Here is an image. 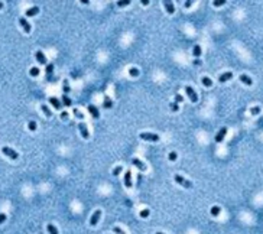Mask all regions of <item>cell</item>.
I'll return each mask as SVG.
<instances>
[{
    "label": "cell",
    "instance_id": "obj_5",
    "mask_svg": "<svg viewBox=\"0 0 263 234\" xmlns=\"http://www.w3.org/2000/svg\"><path fill=\"white\" fill-rule=\"evenodd\" d=\"M100 217H101V211L100 210H96V212L91 215V218H90V226H97V223H98V220H100Z\"/></svg>",
    "mask_w": 263,
    "mask_h": 234
},
{
    "label": "cell",
    "instance_id": "obj_34",
    "mask_svg": "<svg viewBox=\"0 0 263 234\" xmlns=\"http://www.w3.org/2000/svg\"><path fill=\"white\" fill-rule=\"evenodd\" d=\"M176 157H178V155H176V152H171V153H169V160H171V162H174V160H176Z\"/></svg>",
    "mask_w": 263,
    "mask_h": 234
},
{
    "label": "cell",
    "instance_id": "obj_13",
    "mask_svg": "<svg viewBox=\"0 0 263 234\" xmlns=\"http://www.w3.org/2000/svg\"><path fill=\"white\" fill-rule=\"evenodd\" d=\"M35 56H36V61L40 64V65H46V58H45V55H43L42 51H36Z\"/></svg>",
    "mask_w": 263,
    "mask_h": 234
},
{
    "label": "cell",
    "instance_id": "obj_21",
    "mask_svg": "<svg viewBox=\"0 0 263 234\" xmlns=\"http://www.w3.org/2000/svg\"><path fill=\"white\" fill-rule=\"evenodd\" d=\"M201 52H202V51H201V46H200V45H195V46H194V49H192L194 56H197V58H198V56L201 55Z\"/></svg>",
    "mask_w": 263,
    "mask_h": 234
},
{
    "label": "cell",
    "instance_id": "obj_12",
    "mask_svg": "<svg viewBox=\"0 0 263 234\" xmlns=\"http://www.w3.org/2000/svg\"><path fill=\"white\" fill-rule=\"evenodd\" d=\"M88 111H90V114L93 116V118H98L100 117V111H98V109L96 107V106H93V104H90L88 107Z\"/></svg>",
    "mask_w": 263,
    "mask_h": 234
},
{
    "label": "cell",
    "instance_id": "obj_40",
    "mask_svg": "<svg viewBox=\"0 0 263 234\" xmlns=\"http://www.w3.org/2000/svg\"><path fill=\"white\" fill-rule=\"evenodd\" d=\"M74 114L78 117V118H82V114H81V111H80L78 109H74Z\"/></svg>",
    "mask_w": 263,
    "mask_h": 234
},
{
    "label": "cell",
    "instance_id": "obj_17",
    "mask_svg": "<svg viewBox=\"0 0 263 234\" xmlns=\"http://www.w3.org/2000/svg\"><path fill=\"white\" fill-rule=\"evenodd\" d=\"M231 78H233V72L228 71V72H224L223 75H220V77H218V81H220V82H225V81H228V79H231Z\"/></svg>",
    "mask_w": 263,
    "mask_h": 234
},
{
    "label": "cell",
    "instance_id": "obj_10",
    "mask_svg": "<svg viewBox=\"0 0 263 234\" xmlns=\"http://www.w3.org/2000/svg\"><path fill=\"white\" fill-rule=\"evenodd\" d=\"M163 6H165V9H166V12H168L169 15H174V13H175V6H174L172 1L166 0V1H163Z\"/></svg>",
    "mask_w": 263,
    "mask_h": 234
},
{
    "label": "cell",
    "instance_id": "obj_32",
    "mask_svg": "<svg viewBox=\"0 0 263 234\" xmlns=\"http://www.w3.org/2000/svg\"><path fill=\"white\" fill-rule=\"evenodd\" d=\"M216 7H220V6H223V4H225V0H216L214 3H213Z\"/></svg>",
    "mask_w": 263,
    "mask_h": 234
},
{
    "label": "cell",
    "instance_id": "obj_15",
    "mask_svg": "<svg viewBox=\"0 0 263 234\" xmlns=\"http://www.w3.org/2000/svg\"><path fill=\"white\" fill-rule=\"evenodd\" d=\"M239 79H240L243 84H246V85H252V84H253V79L249 77V75H246V74H241V75L239 77Z\"/></svg>",
    "mask_w": 263,
    "mask_h": 234
},
{
    "label": "cell",
    "instance_id": "obj_38",
    "mask_svg": "<svg viewBox=\"0 0 263 234\" xmlns=\"http://www.w3.org/2000/svg\"><path fill=\"white\" fill-rule=\"evenodd\" d=\"M171 110H172V111H178V110H179L178 104H176V103H172V104H171Z\"/></svg>",
    "mask_w": 263,
    "mask_h": 234
},
{
    "label": "cell",
    "instance_id": "obj_9",
    "mask_svg": "<svg viewBox=\"0 0 263 234\" xmlns=\"http://www.w3.org/2000/svg\"><path fill=\"white\" fill-rule=\"evenodd\" d=\"M132 185H133V184H132V172H130V171H127V172L124 173V187L130 189V188H132Z\"/></svg>",
    "mask_w": 263,
    "mask_h": 234
},
{
    "label": "cell",
    "instance_id": "obj_46",
    "mask_svg": "<svg viewBox=\"0 0 263 234\" xmlns=\"http://www.w3.org/2000/svg\"><path fill=\"white\" fill-rule=\"evenodd\" d=\"M156 234H163V233H160V231H158V233H156Z\"/></svg>",
    "mask_w": 263,
    "mask_h": 234
},
{
    "label": "cell",
    "instance_id": "obj_29",
    "mask_svg": "<svg viewBox=\"0 0 263 234\" xmlns=\"http://www.w3.org/2000/svg\"><path fill=\"white\" fill-rule=\"evenodd\" d=\"M129 74H130L132 77H137V75H139V70H137V68H130V70H129Z\"/></svg>",
    "mask_w": 263,
    "mask_h": 234
},
{
    "label": "cell",
    "instance_id": "obj_22",
    "mask_svg": "<svg viewBox=\"0 0 263 234\" xmlns=\"http://www.w3.org/2000/svg\"><path fill=\"white\" fill-rule=\"evenodd\" d=\"M221 212V210H220V207H217V205H214L213 208H211V215L213 217H217L218 214Z\"/></svg>",
    "mask_w": 263,
    "mask_h": 234
},
{
    "label": "cell",
    "instance_id": "obj_3",
    "mask_svg": "<svg viewBox=\"0 0 263 234\" xmlns=\"http://www.w3.org/2000/svg\"><path fill=\"white\" fill-rule=\"evenodd\" d=\"M139 137L142 140H148V142H158L159 140V136L155 134V133H140Z\"/></svg>",
    "mask_w": 263,
    "mask_h": 234
},
{
    "label": "cell",
    "instance_id": "obj_2",
    "mask_svg": "<svg viewBox=\"0 0 263 234\" xmlns=\"http://www.w3.org/2000/svg\"><path fill=\"white\" fill-rule=\"evenodd\" d=\"M1 153L6 155L7 157H10V159H13V160H16V159L19 157L16 150H13V149H10V148H7V146H3V148H1Z\"/></svg>",
    "mask_w": 263,
    "mask_h": 234
},
{
    "label": "cell",
    "instance_id": "obj_45",
    "mask_svg": "<svg viewBox=\"0 0 263 234\" xmlns=\"http://www.w3.org/2000/svg\"><path fill=\"white\" fill-rule=\"evenodd\" d=\"M0 9H3V3L1 1H0Z\"/></svg>",
    "mask_w": 263,
    "mask_h": 234
},
{
    "label": "cell",
    "instance_id": "obj_37",
    "mask_svg": "<svg viewBox=\"0 0 263 234\" xmlns=\"http://www.w3.org/2000/svg\"><path fill=\"white\" fill-rule=\"evenodd\" d=\"M182 100H184V97H182L181 94H176V95H175V101H176V104H178V103H181Z\"/></svg>",
    "mask_w": 263,
    "mask_h": 234
},
{
    "label": "cell",
    "instance_id": "obj_8",
    "mask_svg": "<svg viewBox=\"0 0 263 234\" xmlns=\"http://www.w3.org/2000/svg\"><path fill=\"white\" fill-rule=\"evenodd\" d=\"M132 163H133V165H135L137 169H140L142 172H143V171H146V165H145V163H143L140 159H137V157H133V159H132Z\"/></svg>",
    "mask_w": 263,
    "mask_h": 234
},
{
    "label": "cell",
    "instance_id": "obj_14",
    "mask_svg": "<svg viewBox=\"0 0 263 234\" xmlns=\"http://www.w3.org/2000/svg\"><path fill=\"white\" fill-rule=\"evenodd\" d=\"M38 13H39V7H38V6H33V7H31V9H28V10H26L25 16L31 17V16H36Z\"/></svg>",
    "mask_w": 263,
    "mask_h": 234
},
{
    "label": "cell",
    "instance_id": "obj_35",
    "mask_svg": "<svg viewBox=\"0 0 263 234\" xmlns=\"http://www.w3.org/2000/svg\"><path fill=\"white\" fill-rule=\"evenodd\" d=\"M6 220H7V215L4 212H0V224H3Z\"/></svg>",
    "mask_w": 263,
    "mask_h": 234
},
{
    "label": "cell",
    "instance_id": "obj_16",
    "mask_svg": "<svg viewBox=\"0 0 263 234\" xmlns=\"http://www.w3.org/2000/svg\"><path fill=\"white\" fill-rule=\"evenodd\" d=\"M49 103L54 106V109H57V110H61V101H59L57 97H49Z\"/></svg>",
    "mask_w": 263,
    "mask_h": 234
},
{
    "label": "cell",
    "instance_id": "obj_28",
    "mask_svg": "<svg viewBox=\"0 0 263 234\" xmlns=\"http://www.w3.org/2000/svg\"><path fill=\"white\" fill-rule=\"evenodd\" d=\"M29 74H31L32 77H38V75H39V70H38L36 67H32L31 71H29Z\"/></svg>",
    "mask_w": 263,
    "mask_h": 234
},
{
    "label": "cell",
    "instance_id": "obj_42",
    "mask_svg": "<svg viewBox=\"0 0 263 234\" xmlns=\"http://www.w3.org/2000/svg\"><path fill=\"white\" fill-rule=\"evenodd\" d=\"M61 117H62V118H67V117H68V113H67V111L61 113Z\"/></svg>",
    "mask_w": 263,
    "mask_h": 234
},
{
    "label": "cell",
    "instance_id": "obj_11",
    "mask_svg": "<svg viewBox=\"0 0 263 234\" xmlns=\"http://www.w3.org/2000/svg\"><path fill=\"white\" fill-rule=\"evenodd\" d=\"M19 23H20V26L23 28V31H25L26 33L31 32V25H29V22H28L25 17H20V19H19Z\"/></svg>",
    "mask_w": 263,
    "mask_h": 234
},
{
    "label": "cell",
    "instance_id": "obj_1",
    "mask_svg": "<svg viewBox=\"0 0 263 234\" xmlns=\"http://www.w3.org/2000/svg\"><path fill=\"white\" fill-rule=\"evenodd\" d=\"M174 181L176 182V184H179L181 187H184V188H187V189H189V188H192V184L188 181V179H185L184 176H181V175H175L174 176Z\"/></svg>",
    "mask_w": 263,
    "mask_h": 234
},
{
    "label": "cell",
    "instance_id": "obj_7",
    "mask_svg": "<svg viewBox=\"0 0 263 234\" xmlns=\"http://www.w3.org/2000/svg\"><path fill=\"white\" fill-rule=\"evenodd\" d=\"M78 129H80V133H81V136H82L84 139H88V137H90V133H88V130H87V126H85L82 121L78 124Z\"/></svg>",
    "mask_w": 263,
    "mask_h": 234
},
{
    "label": "cell",
    "instance_id": "obj_19",
    "mask_svg": "<svg viewBox=\"0 0 263 234\" xmlns=\"http://www.w3.org/2000/svg\"><path fill=\"white\" fill-rule=\"evenodd\" d=\"M46 230H48V233L49 234H58V228H57L54 224H48Z\"/></svg>",
    "mask_w": 263,
    "mask_h": 234
},
{
    "label": "cell",
    "instance_id": "obj_39",
    "mask_svg": "<svg viewBox=\"0 0 263 234\" xmlns=\"http://www.w3.org/2000/svg\"><path fill=\"white\" fill-rule=\"evenodd\" d=\"M64 91H65V93H68V91H70V87H68V79H65V81H64Z\"/></svg>",
    "mask_w": 263,
    "mask_h": 234
},
{
    "label": "cell",
    "instance_id": "obj_25",
    "mask_svg": "<svg viewBox=\"0 0 263 234\" xmlns=\"http://www.w3.org/2000/svg\"><path fill=\"white\" fill-rule=\"evenodd\" d=\"M28 127H29V130H31V132H35V130H36V121L31 120V121L28 123Z\"/></svg>",
    "mask_w": 263,
    "mask_h": 234
},
{
    "label": "cell",
    "instance_id": "obj_44",
    "mask_svg": "<svg viewBox=\"0 0 263 234\" xmlns=\"http://www.w3.org/2000/svg\"><path fill=\"white\" fill-rule=\"evenodd\" d=\"M194 65H201V61H200V59H195V61H194Z\"/></svg>",
    "mask_w": 263,
    "mask_h": 234
},
{
    "label": "cell",
    "instance_id": "obj_43",
    "mask_svg": "<svg viewBox=\"0 0 263 234\" xmlns=\"http://www.w3.org/2000/svg\"><path fill=\"white\" fill-rule=\"evenodd\" d=\"M142 4H143V6H148V4H149V0H142Z\"/></svg>",
    "mask_w": 263,
    "mask_h": 234
},
{
    "label": "cell",
    "instance_id": "obj_18",
    "mask_svg": "<svg viewBox=\"0 0 263 234\" xmlns=\"http://www.w3.org/2000/svg\"><path fill=\"white\" fill-rule=\"evenodd\" d=\"M40 109H42V111H43V114H45V116H46V117H51V116H52V111L49 110V107H48L46 104H42V106H40Z\"/></svg>",
    "mask_w": 263,
    "mask_h": 234
},
{
    "label": "cell",
    "instance_id": "obj_26",
    "mask_svg": "<svg viewBox=\"0 0 263 234\" xmlns=\"http://www.w3.org/2000/svg\"><path fill=\"white\" fill-rule=\"evenodd\" d=\"M139 214H140V217H142V218H148V217H149V214H150V211L148 210V208H145V210H142Z\"/></svg>",
    "mask_w": 263,
    "mask_h": 234
},
{
    "label": "cell",
    "instance_id": "obj_23",
    "mask_svg": "<svg viewBox=\"0 0 263 234\" xmlns=\"http://www.w3.org/2000/svg\"><path fill=\"white\" fill-rule=\"evenodd\" d=\"M202 84L205 85V87H211L213 85V81H211V78H208V77H202Z\"/></svg>",
    "mask_w": 263,
    "mask_h": 234
},
{
    "label": "cell",
    "instance_id": "obj_31",
    "mask_svg": "<svg viewBox=\"0 0 263 234\" xmlns=\"http://www.w3.org/2000/svg\"><path fill=\"white\" fill-rule=\"evenodd\" d=\"M121 171H123V168H121V166H116V168L113 169V175H114V176H117Z\"/></svg>",
    "mask_w": 263,
    "mask_h": 234
},
{
    "label": "cell",
    "instance_id": "obj_27",
    "mask_svg": "<svg viewBox=\"0 0 263 234\" xmlns=\"http://www.w3.org/2000/svg\"><path fill=\"white\" fill-rule=\"evenodd\" d=\"M250 113H252L253 116H257V114L260 113V107H257V106H255V107H252V109H250Z\"/></svg>",
    "mask_w": 263,
    "mask_h": 234
},
{
    "label": "cell",
    "instance_id": "obj_36",
    "mask_svg": "<svg viewBox=\"0 0 263 234\" xmlns=\"http://www.w3.org/2000/svg\"><path fill=\"white\" fill-rule=\"evenodd\" d=\"M113 231H114L116 234H126L121 228H119V227H113Z\"/></svg>",
    "mask_w": 263,
    "mask_h": 234
},
{
    "label": "cell",
    "instance_id": "obj_4",
    "mask_svg": "<svg viewBox=\"0 0 263 234\" xmlns=\"http://www.w3.org/2000/svg\"><path fill=\"white\" fill-rule=\"evenodd\" d=\"M185 93H187V95L189 97V100H191L192 103H197V101H198V95H197V93L194 91L192 87L187 85V87H185Z\"/></svg>",
    "mask_w": 263,
    "mask_h": 234
},
{
    "label": "cell",
    "instance_id": "obj_20",
    "mask_svg": "<svg viewBox=\"0 0 263 234\" xmlns=\"http://www.w3.org/2000/svg\"><path fill=\"white\" fill-rule=\"evenodd\" d=\"M103 107H104V109H112V107H113V101L110 100V98H109V97H106V98H104Z\"/></svg>",
    "mask_w": 263,
    "mask_h": 234
},
{
    "label": "cell",
    "instance_id": "obj_30",
    "mask_svg": "<svg viewBox=\"0 0 263 234\" xmlns=\"http://www.w3.org/2000/svg\"><path fill=\"white\" fill-rule=\"evenodd\" d=\"M52 71H54V64H49V65H46V74H48V77L52 74Z\"/></svg>",
    "mask_w": 263,
    "mask_h": 234
},
{
    "label": "cell",
    "instance_id": "obj_6",
    "mask_svg": "<svg viewBox=\"0 0 263 234\" xmlns=\"http://www.w3.org/2000/svg\"><path fill=\"white\" fill-rule=\"evenodd\" d=\"M225 134H227V127H221L220 132L216 134V142H217V143H221L223 139L225 137Z\"/></svg>",
    "mask_w": 263,
    "mask_h": 234
},
{
    "label": "cell",
    "instance_id": "obj_33",
    "mask_svg": "<svg viewBox=\"0 0 263 234\" xmlns=\"http://www.w3.org/2000/svg\"><path fill=\"white\" fill-rule=\"evenodd\" d=\"M127 4H130V1H129V0H124V1H117V6H119V7H124V6H127Z\"/></svg>",
    "mask_w": 263,
    "mask_h": 234
},
{
    "label": "cell",
    "instance_id": "obj_24",
    "mask_svg": "<svg viewBox=\"0 0 263 234\" xmlns=\"http://www.w3.org/2000/svg\"><path fill=\"white\" fill-rule=\"evenodd\" d=\"M62 103H64V106L70 107V106H71V98H70L68 95H62Z\"/></svg>",
    "mask_w": 263,
    "mask_h": 234
},
{
    "label": "cell",
    "instance_id": "obj_41",
    "mask_svg": "<svg viewBox=\"0 0 263 234\" xmlns=\"http://www.w3.org/2000/svg\"><path fill=\"white\" fill-rule=\"evenodd\" d=\"M191 6H192V1H191V0H187V1H185V7H191Z\"/></svg>",
    "mask_w": 263,
    "mask_h": 234
}]
</instances>
